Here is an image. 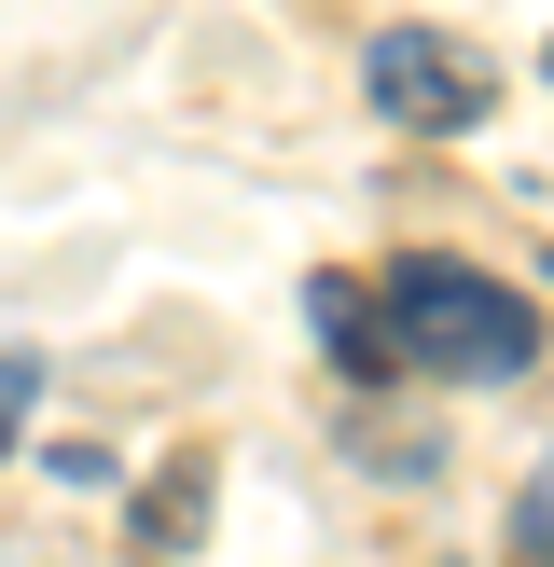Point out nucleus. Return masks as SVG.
<instances>
[{
    "mask_svg": "<svg viewBox=\"0 0 554 567\" xmlns=\"http://www.w3.org/2000/svg\"><path fill=\"white\" fill-rule=\"evenodd\" d=\"M375 319H388V360H402V374H443V388L541 374V305L499 291V277L458 264V249H402V264L375 277Z\"/></svg>",
    "mask_w": 554,
    "mask_h": 567,
    "instance_id": "1",
    "label": "nucleus"
},
{
    "mask_svg": "<svg viewBox=\"0 0 554 567\" xmlns=\"http://www.w3.org/2000/svg\"><path fill=\"white\" fill-rule=\"evenodd\" d=\"M360 83H375V111L402 138H471L499 111V70L471 42H443V28H375V55H360Z\"/></svg>",
    "mask_w": 554,
    "mask_h": 567,
    "instance_id": "2",
    "label": "nucleus"
},
{
    "mask_svg": "<svg viewBox=\"0 0 554 567\" xmlns=\"http://www.w3.org/2000/svg\"><path fill=\"white\" fill-rule=\"evenodd\" d=\"M138 540H153V554H194V540H208V457H166L153 485H138Z\"/></svg>",
    "mask_w": 554,
    "mask_h": 567,
    "instance_id": "3",
    "label": "nucleus"
},
{
    "mask_svg": "<svg viewBox=\"0 0 554 567\" xmlns=\"http://www.w3.org/2000/svg\"><path fill=\"white\" fill-rule=\"evenodd\" d=\"M305 319H319V347H332V360H347V374H360V388H375V374H388V319H375V305H360V291H347V277H319V291H305Z\"/></svg>",
    "mask_w": 554,
    "mask_h": 567,
    "instance_id": "4",
    "label": "nucleus"
},
{
    "mask_svg": "<svg viewBox=\"0 0 554 567\" xmlns=\"http://www.w3.org/2000/svg\"><path fill=\"white\" fill-rule=\"evenodd\" d=\"M513 567H554V443H541V471L513 498Z\"/></svg>",
    "mask_w": 554,
    "mask_h": 567,
    "instance_id": "5",
    "label": "nucleus"
},
{
    "mask_svg": "<svg viewBox=\"0 0 554 567\" xmlns=\"http://www.w3.org/2000/svg\"><path fill=\"white\" fill-rule=\"evenodd\" d=\"M28 388H42V360L0 347V457H14V430H28Z\"/></svg>",
    "mask_w": 554,
    "mask_h": 567,
    "instance_id": "6",
    "label": "nucleus"
}]
</instances>
